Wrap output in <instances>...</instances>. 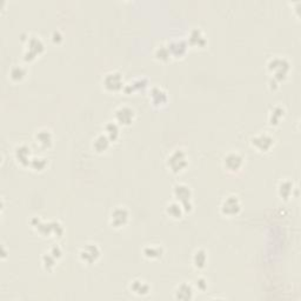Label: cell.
I'll return each mask as SVG.
<instances>
[{"mask_svg":"<svg viewBox=\"0 0 301 301\" xmlns=\"http://www.w3.org/2000/svg\"><path fill=\"white\" fill-rule=\"evenodd\" d=\"M189 165V157L183 147L174 148L166 158V167L173 174L183 173Z\"/></svg>","mask_w":301,"mask_h":301,"instance_id":"obj_1","label":"cell"},{"mask_svg":"<svg viewBox=\"0 0 301 301\" xmlns=\"http://www.w3.org/2000/svg\"><path fill=\"white\" fill-rule=\"evenodd\" d=\"M267 71L271 74V78L278 82L284 81L287 78L291 71V62L286 57L275 55L267 61Z\"/></svg>","mask_w":301,"mask_h":301,"instance_id":"obj_2","label":"cell"},{"mask_svg":"<svg viewBox=\"0 0 301 301\" xmlns=\"http://www.w3.org/2000/svg\"><path fill=\"white\" fill-rule=\"evenodd\" d=\"M24 42H25L24 44L25 47H24L23 57L26 62L34 61L45 51V44L37 34H29Z\"/></svg>","mask_w":301,"mask_h":301,"instance_id":"obj_3","label":"cell"},{"mask_svg":"<svg viewBox=\"0 0 301 301\" xmlns=\"http://www.w3.org/2000/svg\"><path fill=\"white\" fill-rule=\"evenodd\" d=\"M31 225L42 236L61 238L62 234H64V227H62V225L59 221H49V223H45L40 218L34 217L31 220Z\"/></svg>","mask_w":301,"mask_h":301,"instance_id":"obj_4","label":"cell"},{"mask_svg":"<svg viewBox=\"0 0 301 301\" xmlns=\"http://www.w3.org/2000/svg\"><path fill=\"white\" fill-rule=\"evenodd\" d=\"M172 194L174 200L179 201L183 205L185 213H189L193 209V203H192V189L187 184L184 183H178L173 186Z\"/></svg>","mask_w":301,"mask_h":301,"instance_id":"obj_5","label":"cell"},{"mask_svg":"<svg viewBox=\"0 0 301 301\" xmlns=\"http://www.w3.org/2000/svg\"><path fill=\"white\" fill-rule=\"evenodd\" d=\"M249 144L259 153H267L275 146V138L272 133L265 131L254 134L249 140Z\"/></svg>","mask_w":301,"mask_h":301,"instance_id":"obj_6","label":"cell"},{"mask_svg":"<svg viewBox=\"0 0 301 301\" xmlns=\"http://www.w3.org/2000/svg\"><path fill=\"white\" fill-rule=\"evenodd\" d=\"M102 87L106 92L118 93L124 90V77L119 71H110L102 77Z\"/></svg>","mask_w":301,"mask_h":301,"instance_id":"obj_7","label":"cell"},{"mask_svg":"<svg viewBox=\"0 0 301 301\" xmlns=\"http://www.w3.org/2000/svg\"><path fill=\"white\" fill-rule=\"evenodd\" d=\"M245 165V158L238 150H229L223 158V167L226 172L238 173L243 169Z\"/></svg>","mask_w":301,"mask_h":301,"instance_id":"obj_8","label":"cell"},{"mask_svg":"<svg viewBox=\"0 0 301 301\" xmlns=\"http://www.w3.org/2000/svg\"><path fill=\"white\" fill-rule=\"evenodd\" d=\"M79 259L86 265L96 264L101 256V249L96 243H87L79 249Z\"/></svg>","mask_w":301,"mask_h":301,"instance_id":"obj_9","label":"cell"},{"mask_svg":"<svg viewBox=\"0 0 301 301\" xmlns=\"http://www.w3.org/2000/svg\"><path fill=\"white\" fill-rule=\"evenodd\" d=\"M114 121L120 126H131L136 120V111L128 105H120L113 112Z\"/></svg>","mask_w":301,"mask_h":301,"instance_id":"obj_10","label":"cell"},{"mask_svg":"<svg viewBox=\"0 0 301 301\" xmlns=\"http://www.w3.org/2000/svg\"><path fill=\"white\" fill-rule=\"evenodd\" d=\"M241 201L234 194H229L220 204V213L224 217L233 218L241 212Z\"/></svg>","mask_w":301,"mask_h":301,"instance_id":"obj_11","label":"cell"},{"mask_svg":"<svg viewBox=\"0 0 301 301\" xmlns=\"http://www.w3.org/2000/svg\"><path fill=\"white\" fill-rule=\"evenodd\" d=\"M130 211L126 206H117L110 214V225L113 228L120 229L130 223Z\"/></svg>","mask_w":301,"mask_h":301,"instance_id":"obj_12","label":"cell"},{"mask_svg":"<svg viewBox=\"0 0 301 301\" xmlns=\"http://www.w3.org/2000/svg\"><path fill=\"white\" fill-rule=\"evenodd\" d=\"M148 99L153 107H157V109L165 107L169 101L167 91L162 89L161 86L150 87L148 92Z\"/></svg>","mask_w":301,"mask_h":301,"instance_id":"obj_13","label":"cell"},{"mask_svg":"<svg viewBox=\"0 0 301 301\" xmlns=\"http://www.w3.org/2000/svg\"><path fill=\"white\" fill-rule=\"evenodd\" d=\"M33 140L34 144L38 148L40 149H49L52 147L53 145V133L52 131L47 127H41L37 130L33 134Z\"/></svg>","mask_w":301,"mask_h":301,"instance_id":"obj_14","label":"cell"},{"mask_svg":"<svg viewBox=\"0 0 301 301\" xmlns=\"http://www.w3.org/2000/svg\"><path fill=\"white\" fill-rule=\"evenodd\" d=\"M13 156L15 162L22 167H30L31 160H32V149L29 145L19 144L14 147Z\"/></svg>","mask_w":301,"mask_h":301,"instance_id":"obj_15","label":"cell"},{"mask_svg":"<svg viewBox=\"0 0 301 301\" xmlns=\"http://www.w3.org/2000/svg\"><path fill=\"white\" fill-rule=\"evenodd\" d=\"M186 41H187L188 46L193 47V49H205L208 44V39L203 30L199 27H194L188 32Z\"/></svg>","mask_w":301,"mask_h":301,"instance_id":"obj_16","label":"cell"},{"mask_svg":"<svg viewBox=\"0 0 301 301\" xmlns=\"http://www.w3.org/2000/svg\"><path fill=\"white\" fill-rule=\"evenodd\" d=\"M148 85H149L148 78L138 77V78H134L133 80L128 81L127 84H125L122 92L130 96V94H133L137 92H142V91L147 89Z\"/></svg>","mask_w":301,"mask_h":301,"instance_id":"obj_17","label":"cell"},{"mask_svg":"<svg viewBox=\"0 0 301 301\" xmlns=\"http://www.w3.org/2000/svg\"><path fill=\"white\" fill-rule=\"evenodd\" d=\"M169 52H171L172 58H183L186 55L188 51V44L186 41V39H173V40L167 44Z\"/></svg>","mask_w":301,"mask_h":301,"instance_id":"obj_18","label":"cell"},{"mask_svg":"<svg viewBox=\"0 0 301 301\" xmlns=\"http://www.w3.org/2000/svg\"><path fill=\"white\" fill-rule=\"evenodd\" d=\"M194 292H196V288H194L193 284L189 283H181L178 285L176 290H174V298L177 300H184L188 301L192 300L194 296Z\"/></svg>","mask_w":301,"mask_h":301,"instance_id":"obj_19","label":"cell"},{"mask_svg":"<svg viewBox=\"0 0 301 301\" xmlns=\"http://www.w3.org/2000/svg\"><path fill=\"white\" fill-rule=\"evenodd\" d=\"M130 291L138 296H146L150 292V285L142 279H133L130 283Z\"/></svg>","mask_w":301,"mask_h":301,"instance_id":"obj_20","label":"cell"},{"mask_svg":"<svg viewBox=\"0 0 301 301\" xmlns=\"http://www.w3.org/2000/svg\"><path fill=\"white\" fill-rule=\"evenodd\" d=\"M286 116V110L281 105H275L269 110L268 112V125L272 126V127H276V126L280 125V122Z\"/></svg>","mask_w":301,"mask_h":301,"instance_id":"obj_21","label":"cell"},{"mask_svg":"<svg viewBox=\"0 0 301 301\" xmlns=\"http://www.w3.org/2000/svg\"><path fill=\"white\" fill-rule=\"evenodd\" d=\"M293 191H294V183L291 179L280 180L276 192H278V196L281 200H290L293 196Z\"/></svg>","mask_w":301,"mask_h":301,"instance_id":"obj_22","label":"cell"},{"mask_svg":"<svg viewBox=\"0 0 301 301\" xmlns=\"http://www.w3.org/2000/svg\"><path fill=\"white\" fill-rule=\"evenodd\" d=\"M110 146H111V140L104 132L97 134V136L94 137V139L92 140V149L93 152H96L97 154L105 153L106 150L110 148Z\"/></svg>","mask_w":301,"mask_h":301,"instance_id":"obj_23","label":"cell"},{"mask_svg":"<svg viewBox=\"0 0 301 301\" xmlns=\"http://www.w3.org/2000/svg\"><path fill=\"white\" fill-rule=\"evenodd\" d=\"M165 249L159 244H148L142 248V255L148 260H158L164 255Z\"/></svg>","mask_w":301,"mask_h":301,"instance_id":"obj_24","label":"cell"},{"mask_svg":"<svg viewBox=\"0 0 301 301\" xmlns=\"http://www.w3.org/2000/svg\"><path fill=\"white\" fill-rule=\"evenodd\" d=\"M192 264L196 269H204L208 264V253L204 248H198L194 251L192 256Z\"/></svg>","mask_w":301,"mask_h":301,"instance_id":"obj_25","label":"cell"},{"mask_svg":"<svg viewBox=\"0 0 301 301\" xmlns=\"http://www.w3.org/2000/svg\"><path fill=\"white\" fill-rule=\"evenodd\" d=\"M166 214H167L169 218H172L174 220H179L183 218V216L185 214V211H184V207L183 205H181L179 201L177 200H172L167 203L166 205Z\"/></svg>","mask_w":301,"mask_h":301,"instance_id":"obj_26","label":"cell"},{"mask_svg":"<svg viewBox=\"0 0 301 301\" xmlns=\"http://www.w3.org/2000/svg\"><path fill=\"white\" fill-rule=\"evenodd\" d=\"M27 73H29V70H27V67L25 65L15 64L10 69L9 77L12 81L20 82L26 78Z\"/></svg>","mask_w":301,"mask_h":301,"instance_id":"obj_27","label":"cell"},{"mask_svg":"<svg viewBox=\"0 0 301 301\" xmlns=\"http://www.w3.org/2000/svg\"><path fill=\"white\" fill-rule=\"evenodd\" d=\"M154 59L158 61H161V62H167L171 60L172 55L171 52H169L168 50V46L167 44H159L156 49H154Z\"/></svg>","mask_w":301,"mask_h":301,"instance_id":"obj_28","label":"cell"},{"mask_svg":"<svg viewBox=\"0 0 301 301\" xmlns=\"http://www.w3.org/2000/svg\"><path fill=\"white\" fill-rule=\"evenodd\" d=\"M105 134L109 137L111 142H114L119 139L120 137V126H119L116 121H109L104 127Z\"/></svg>","mask_w":301,"mask_h":301,"instance_id":"obj_29","label":"cell"},{"mask_svg":"<svg viewBox=\"0 0 301 301\" xmlns=\"http://www.w3.org/2000/svg\"><path fill=\"white\" fill-rule=\"evenodd\" d=\"M58 261L59 260L55 258L53 254H51L49 251L45 252L41 255V265H42L44 269H45V271H47V272H52L53 269L55 268V266H57Z\"/></svg>","mask_w":301,"mask_h":301,"instance_id":"obj_30","label":"cell"},{"mask_svg":"<svg viewBox=\"0 0 301 301\" xmlns=\"http://www.w3.org/2000/svg\"><path fill=\"white\" fill-rule=\"evenodd\" d=\"M47 165H49V160L46 158L33 156L30 164V168L33 169L34 172H42L47 167Z\"/></svg>","mask_w":301,"mask_h":301,"instance_id":"obj_31","label":"cell"},{"mask_svg":"<svg viewBox=\"0 0 301 301\" xmlns=\"http://www.w3.org/2000/svg\"><path fill=\"white\" fill-rule=\"evenodd\" d=\"M194 288H196V291H199V292H206L208 288V281L207 279H205L204 276H199V278H197L196 281H194Z\"/></svg>","mask_w":301,"mask_h":301,"instance_id":"obj_32","label":"cell"},{"mask_svg":"<svg viewBox=\"0 0 301 301\" xmlns=\"http://www.w3.org/2000/svg\"><path fill=\"white\" fill-rule=\"evenodd\" d=\"M51 40H52L53 44H57V45H59V44L62 42V40H64V34L61 33V31L55 30V31H53L52 34H51Z\"/></svg>","mask_w":301,"mask_h":301,"instance_id":"obj_33","label":"cell"},{"mask_svg":"<svg viewBox=\"0 0 301 301\" xmlns=\"http://www.w3.org/2000/svg\"><path fill=\"white\" fill-rule=\"evenodd\" d=\"M268 87H269V90L276 91V90H278L279 87H280V82H278L276 80H274V79L269 78V80H268Z\"/></svg>","mask_w":301,"mask_h":301,"instance_id":"obj_34","label":"cell"}]
</instances>
